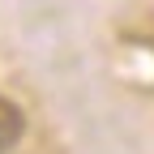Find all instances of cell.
Here are the masks:
<instances>
[{
    "label": "cell",
    "mask_w": 154,
    "mask_h": 154,
    "mask_svg": "<svg viewBox=\"0 0 154 154\" xmlns=\"http://www.w3.org/2000/svg\"><path fill=\"white\" fill-rule=\"evenodd\" d=\"M22 133H26V116H22V107L0 94V154L13 150L17 141H22Z\"/></svg>",
    "instance_id": "obj_1"
}]
</instances>
